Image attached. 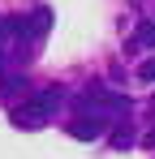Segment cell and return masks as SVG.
Wrapping results in <instances>:
<instances>
[{
    "mask_svg": "<svg viewBox=\"0 0 155 159\" xmlns=\"http://www.w3.org/2000/svg\"><path fill=\"white\" fill-rule=\"evenodd\" d=\"M52 99H56V90H48L43 99H26L9 112V120L17 125V129H39V125H48V112H52Z\"/></svg>",
    "mask_w": 155,
    "mask_h": 159,
    "instance_id": "cell-1",
    "label": "cell"
},
{
    "mask_svg": "<svg viewBox=\"0 0 155 159\" xmlns=\"http://www.w3.org/2000/svg\"><path fill=\"white\" fill-rule=\"evenodd\" d=\"M78 107H91V116H103V120H108V116H121L129 107V99L125 95H112V90H91Z\"/></svg>",
    "mask_w": 155,
    "mask_h": 159,
    "instance_id": "cell-2",
    "label": "cell"
},
{
    "mask_svg": "<svg viewBox=\"0 0 155 159\" xmlns=\"http://www.w3.org/2000/svg\"><path fill=\"white\" fill-rule=\"evenodd\" d=\"M69 133H73L78 142H95V138L108 133V120H103V116H78L73 125H69Z\"/></svg>",
    "mask_w": 155,
    "mask_h": 159,
    "instance_id": "cell-3",
    "label": "cell"
},
{
    "mask_svg": "<svg viewBox=\"0 0 155 159\" xmlns=\"http://www.w3.org/2000/svg\"><path fill=\"white\" fill-rule=\"evenodd\" d=\"M26 95V78L22 73H0V103H13Z\"/></svg>",
    "mask_w": 155,
    "mask_h": 159,
    "instance_id": "cell-4",
    "label": "cell"
},
{
    "mask_svg": "<svg viewBox=\"0 0 155 159\" xmlns=\"http://www.w3.org/2000/svg\"><path fill=\"white\" fill-rule=\"evenodd\" d=\"M134 43H138V48H155V22H142L138 34H134Z\"/></svg>",
    "mask_w": 155,
    "mask_h": 159,
    "instance_id": "cell-5",
    "label": "cell"
},
{
    "mask_svg": "<svg viewBox=\"0 0 155 159\" xmlns=\"http://www.w3.org/2000/svg\"><path fill=\"white\" fill-rule=\"evenodd\" d=\"M138 78H142V82H155V56H147V60L138 65Z\"/></svg>",
    "mask_w": 155,
    "mask_h": 159,
    "instance_id": "cell-6",
    "label": "cell"
},
{
    "mask_svg": "<svg viewBox=\"0 0 155 159\" xmlns=\"http://www.w3.org/2000/svg\"><path fill=\"white\" fill-rule=\"evenodd\" d=\"M4 43H9V22L0 17V48H4Z\"/></svg>",
    "mask_w": 155,
    "mask_h": 159,
    "instance_id": "cell-7",
    "label": "cell"
},
{
    "mask_svg": "<svg viewBox=\"0 0 155 159\" xmlns=\"http://www.w3.org/2000/svg\"><path fill=\"white\" fill-rule=\"evenodd\" d=\"M0 73H4V48H0Z\"/></svg>",
    "mask_w": 155,
    "mask_h": 159,
    "instance_id": "cell-8",
    "label": "cell"
}]
</instances>
